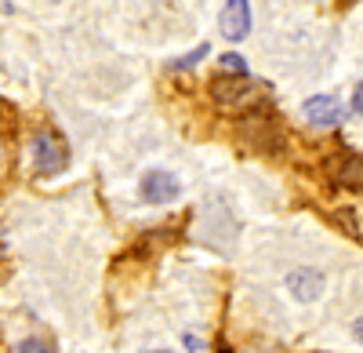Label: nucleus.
<instances>
[{
	"label": "nucleus",
	"instance_id": "1",
	"mask_svg": "<svg viewBox=\"0 0 363 353\" xmlns=\"http://www.w3.org/2000/svg\"><path fill=\"white\" fill-rule=\"evenodd\" d=\"M258 92L262 87L251 80V77H218L211 80V99H215L222 109H244V106H255L258 102Z\"/></svg>",
	"mask_w": 363,
	"mask_h": 353
},
{
	"label": "nucleus",
	"instance_id": "2",
	"mask_svg": "<svg viewBox=\"0 0 363 353\" xmlns=\"http://www.w3.org/2000/svg\"><path fill=\"white\" fill-rule=\"evenodd\" d=\"M66 161H69V150L55 131H37L33 135V164H37L40 175H58L66 168Z\"/></svg>",
	"mask_w": 363,
	"mask_h": 353
},
{
	"label": "nucleus",
	"instance_id": "3",
	"mask_svg": "<svg viewBox=\"0 0 363 353\" xmlns=\"http://www.w3.org/2000/svg\"><path fill=\"white\" fill-rule=\"evenodd\" d=\"M138 193H142V200H145V204H167V200H174V197L182 193V183L174 179L171 171L153 168V171H145V175H142Z\"/></svg>",
	"mask_w": 363,
	"mask_h": 353
},
{
	"label": "nucleus",
	"instance_id": "4",
	"mask_svg": "<svg viewBox=\"0 0 363 353\" xmlns=\"http://www.w3.org/2000/svg\"><path fill=\"white\" fill-rule=\"evenodd\" d=\"M218 26H222L225 40H244L251 33V4H247V0H229V4L222 8Z\"/></svg>",
	"mask_w": 363,
	"mask_h": 353
},
{
	"label": "nucleus",
	"instance_id": "5",
	"mask_svg": "<svg viewBox=\"0 0 363 353\" xmlns=\"http://www.w3.org/2000/svg\"><path fill=\"white\" fill-rule=\"evenodd\" d=\"M306 116H309L316 128H335V124H342L345 106H342L335 95H316V99L306 102Z\"/></svg>",
	"mask_w": 363,
	"mask_h": 353
},
{
	"label": "nucleus",
	"instance_id": "6",
	"mask_svg": "<svg viewBox=\"0 0 363 353\" xmlns=\"http://www.w3.org/2000/svg\"><path fill=\"white\" fill-rule=\"evenodd\" d=\"M287 288H291V295H294L298 303H313L320 291H323V277H320L316 270H294V273L287 277Z\"/></svg>",
	"mask_w": 363,
	"mask_h": 353
},
{
	"label": "nucleus",
	"instance_id": "7",
	"mask_svg": "<svg viewBox=\"0 0 363 353\" xmlns=\"http://www.w3.org/2000/svg\"><path fill=\"white\" fill-rule=\"evenodd\" d=\"M330 175H335V183L345 186V190H363V157H356V153L342 157L330 168Z\"/></svg>",
	"mask_w": 363,
	"mask_h": 353
},
{
	"label": "nucleus",
	"instance_id": "8",
	"mask_svg": "<svg viewBox=\"0 0 363 353\" xmlns=\"http://www.w3.org/2000/svg\"><path fill=\"white\" fill-rule=\"evenodd\" d=\"M222 73H229V77H247V63L240 55H222Z\"/></svg>",
	"mask_w": 363,
	"mask_h": 353
},
{
	"label": "nucleus",
	"instance_id": "9",
	"mask_svg": "<svg viewBox=\"0 0 363 353\" xmlns=\"http://www.w3.org/2000/svg\"><path fill=\"white\" fill-rule=\"evenodd\" d=\"M15 353H55V349H51V342H48V339L29 335V339H22V342H18V349H15Z\"/></svg>",
	"mask_w": 363,
	"mask_h": 353
},
{
	"label": "nucleus",
	"instance_id": "10",
	"mask_svg": "<svg viewBox=\"0 0 363 353\" xmlns=\"http://www.w3.org/2000/svg\"><path fill=\"white\" fill-rule=\"evenodd\" d=\"M207 51H211V48H207V44H200V48H196V51H189L186 58H178V63H174V70H189V66H196V63H200V58H203Z\"/></svg>",
	"mask_w": 363,
	"mask_h": 353
},
{
	"label": "nucleus",
	"instance_id": "11",
	"mask_svg": "<svg viewBox=\"0 0 363 353\" xmlns=\"http://www.w3.org/2000/svg\"><path fill=\"white\" fill-rule=\"evenodd\" d=\"M352 109H356V113L363 116V84L356 87V95H352Z\"/></svg>",
	"mask_w": 363,
	"mask_h": 353
},
{
	"label": "nucleus",
	"instance_id": "12",
	"mask_svg": "<svg viewBox=\"0 0 363 353\" xmlns=\"http://www.w3.org/2000/svg\"><path fill=\"white\" fill-rule=\"evenodd\" d=\"M352 332H356V339H359V342H363V313H359V317H356V325H352Z\"/></svg>",
	"mask_w": 363,
	"mask_h": 353
},
{
	"label": "nucleus",
	"instance_id": "13",
	"mask_svg": "<svg viewBox=\"0 0 363 353\" xmlns=\"http://www.w3.org/2000/svg\"><path fill=\"white\" fill-rule=\"evenodd\" d=\"M149 353H167V349H149Z\"/></svg>",
	"mask_w": 363,
	"mask_h": 353
},
{
	"label": "nucleus",
	"instance_id": "14",
	"mask_svg": "<svg viewBox=\"0 0 363 353\" xmlns=\"http://www.w3.org/2000/svg\"><path fill=\"white\" fill-rule=\"evenodd\" d=\"M218 353H233V349H225V346H222V349H218Z\"/></svg>",
	"mask_w": 363,
	"mask_h": 353
}]
</instances>
